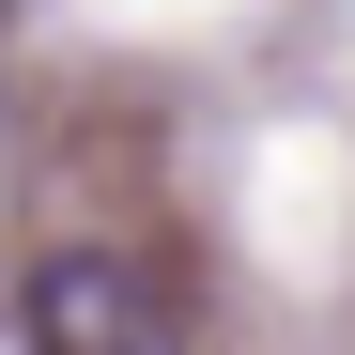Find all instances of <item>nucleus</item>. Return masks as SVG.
<instances>
[{"label":"nucleus","mask_w":355,"mask_h":355,"mask_svg":"<svg viewBox=\"0 0 355 355\" xmlns=\"http://www.w3.org/2000/svg\"><path fill=\"white\" fill-rule=\"evenodd\" d=\"M31 355H186V309H170V278L124 263V248H46L31 293H16Z\"/></svg>","instance_id":"f257e3e1"}]
</instances>
